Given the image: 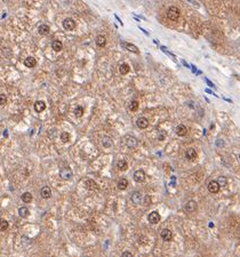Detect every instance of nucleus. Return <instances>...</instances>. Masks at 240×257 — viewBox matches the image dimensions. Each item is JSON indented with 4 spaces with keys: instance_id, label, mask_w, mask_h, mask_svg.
I'll use <instances>...</instances> for the list:
<instances>
[{
    "instance_id": "nucleus-28",
    "label": "nucleus",
    "mask_w": 240,
    "mask_h": 257,
    "mask_svg": "<svg viewBox=\"0 0 240 257\" xmlns=\"http://www.w3.org/2000/svg\"><path fill=\"white\" fill-rule=\"evenodd\" d=\"M217 183H219L220 187H225V186L228 185V179H227V177H224V176H221V177H219V179H217Z\"/></svg>"
},
{
    "instance_id": "nucleus-19",
    "label": "nucleus",
    "mask_w": 240,
    "mask_h": 257,
    "mask_svg": "<svg viewBox=\"0 0 240 257\" xmlns=\"http://www.w3.org/2000/svg\"><path fill=\"white\" fill-rule=\"evenodd\" d=\"M137 140L135 138V137H133V136H128L127 137V141H126V144H127V146L128 148H135L136 145H137Z\"/></svg>"
},
{
    "instance_id": "nucleus-12",
    "label": "nucleus",
    "mask_w": 240,
    "mask_h": 257,
    "mask_svg": "<svg viewBox=\"0 0 240 257\" xmlns=\"http://www.w3.org/2000/svg\"><path fill=\"white\" fill-rule=\"evenodd\" d=\"M24 65L27 66V68H34V66L37 65V61H36L34 57L29 56V57H26V58L24 60Z\"/></svg>"
},
{
    "instance_id": "nucleus-3",
    "label": "nucleus",
    "mask_w": 240,
    "mask_h": 257,
    "mask_svg": "<svg viewBox=\"0 0 240 257\" xmlns=\"http://www.w3.org/2000/svg\"><path fill=\"white\" fill-rule=\"evenodd\" d=\"M196 209H197V202H196L194 200H189V201L185 203V206H184V210H185L186 213H189V214L194 213Z\"/></svg>"
},
{
    "instance_id": "nucleus-20",
    "label": "nucleus",
    "mask_w": 240,
    "mask_h": 257,
    "mask_svg": "<svg viewBox=\"0 0 240 257\" xmlns=\"http://www.w3.org/2000/svg\"><path fill=\"white\" fill-rule=\"evenodd\" d=\"M96 44L99 47H104L107 45V38L104 36H97L96 38Z\"/></svg>"
},
{
    "instance_id": "nucleus-27",
    "label": "nucleus",
    "mask_w": 240,
    "mask_h": 257,
    "mask_svg": "<svg viewBox=\"0 0 240 257\" xmlns=\"http://www.w3.org/2000/svg\"><path fill=\"white\" fill-rule=\"evenodd\" d=\"M38 31H39L40 34H47V33L49 32V26L46 25V24H41V25L39 26Z\"/></svg>"
},
{
    "instance_id": "nucleus-7",
    "label": "nucleus",
    "mask_w": 240,
    "mask_h": 257,
    "mask_svg": "<svg viewBox=\"0 0 240 257\" xmlns=\"http://www.w3.org/2000/svg\"><path fill=\"white\" fill-rule=\"evenodd\" d=\"M160 236H161V239L164 241H170L173 239V233H172V231L169 229H164L161 231Z\"/></svg>"
},
{
    "instance_id": "nucleus-37",
    "label": "nucleus",
    "mask_w": 240,
    "mask_h": 257,
    "mask_svg": "<svg viewBox=\"0 0 240 257\" xmlns=\"http://www.w3.org/2000/svg\"><path fill=\"white\" fill-rule=\"evenodd\" d=\"M206 83H207V85H208V86H211V87H214V84H213L212 81H209L208 79H206Z\"/></svg>"
},
{
    "instance_id": "nucleus-1",
    "label": "nucleus",
    "mask_w": 240,
    "mask_h": 257,
    "mask_svg": "<svg viewBox=\"0 0 240 257\" xmlns=\"http://www.w3.org/2000/svg\"><path fill=\"white\" fill-rule=\"evenodd\" d=\"M180 15H181V11H180V9H178L177 7L172 6V7H169L168 10H167V16H168V18L172 19V21H177L178 17H180Z\"/></svg>"
},
{
    "instance_id": "nucleus-22",
    "label": "nucleus",
    "mask_w": 240,
    "mask_h": 257,
    "mask_svg": "<svg viewBox=\"0 0 240 257\" xmlns=\"http://www.w3.org/2000/svg\"><path fill=\"white\" fill-rule=\"evenodd\" d=\"M117 186H118L119 190H125V189L128 186V181H127L126 178H120L119 181H118Z\"/></svg>"
},
{
    "instance_id": "nucleus-13",
    "label": "nucleus",
    "mask_w": 240,
    "mask_h": 257,
    "mask_svg": "<svg viewBox=\"0 0 240 257\" xmlns=\"http://www.w3.org/2000/svg\"><path fill=\"white\" fill-rule=\"evenodd\" d=\"M40 194H41V197H42L44 199H48V198H50V195H52V190H50V187H49V186H44V187L41 189V191H40Z\"/></svg>"
},
{
    "instance_id": "nucleus-6",
    "label": "nucleus",
    "mask_w": 240,
    "mask_h": 257,
    "mask_svg": "<svg viewBox=\"0 0 240 257\" xmlns=\"http://www.w3.org/2000/svg\"><path fill=\"white\" fill-rule=\"evenodd\" d=\"M60 176H61V178L68 181V179H70L72 177V170L70 168H68V167H64V168H62L60 170Z\"/></svg>"
},
{
    "instance_id": "nucleus-36",
    "label": "nucleus",
    "mask_w": 240,
    "mask_h": 257,
    "mask_svg": "<svg viewBox=\"0 0 240 257\" xmlns=\"http://www.w3.org/2000/svg\"><path fill=\"white\" fill-rule=\"evenodd\" d=\"M216 144H217V146H220V148H222V146H224V142L222 141V140H217V142H216Z\"/></svg>"
},
{
    "instance_id": "nucleus-25",
    "label": "nucleus",
    "mask_w": 240,
    "mask_h": 257,
    "mask_svg": "<svg viewBox=\"0 0 240 257\" xmlns=\"http://www.w3.org/2000/svg\"><path fill=\"white\" fill-rule=\"evenodd\" d=\"M119 71L121 74H127L129 71H130V68H129V65L128 64H126V63H123V64H121L119 68Z\"/></svg>"
},
{
    "instance_id": "nucleus-31",
    "label": "nucleus",
    "mask_w": 240,
    "mask_h": 257,
    "mask_svg": "<svg viewBox=\"0 0 240 257\" xmlns=\"http://www.w3.org/2000/svg\"><path fill=\"white\" fill-rule=\"evenodd\" d=\"M138 106H139V104H138L137 101H131L130 104H129V110L130 111H137Z\"/></svg>"
},
{
    "instance_id": "nucleus-10",
    "label": "nucleus",
    "mask_w": 240,
    "mask_h": 257,
    "mask_svg": "<svg viewBox=\"0 0 240 257\" xmlns=\"http://www.w3.org/2000/svg\"><path fill=\"white\" fill-rule=\"evenodd\" d=\"M136 126L138 128H141V129H145L149 126V120L146 118H144V117H141V118H138L136 120Z\"/></svg>"
},
{
    "instance_id": "nucleus-2",
    "label": "nucleus",
    "mask_w": 240,
    "mask_h": 257,
    "mask_svg": "<svg viewBox=\"0 0 240 257\" xmlns=\"http://www.w3.org/2000/svg\"><path fill=\"white\" fill-rule=\"evenodd\" d=\"M62 25H63L64 30H66V31H72V30H74L76 26H77L76 22H74L72 18H65V19L63 21Z\"/></svg>"
},
{
    "instance_id": "nucleus-11",
    "label": "nucleus",
    "mask_w": 240,
    "mask_h": 257,
    "mask_svg": "<svg viewBox=\"0 0 240 257\" xmlns=\"http://www.w3.org/2000/svg\"><path fill=\"white\" fill-rule=\"evenodd\" d=\"M185 157H186V159L190 160V161L194 160V159L197 158V152H196V150L192 149V148L186 149V151H185Z\"/></svg>"
},
{
    "instance_id": "nucleus-35",
    "label": "nucleus",
    "mask_w": 240,
    "mask_h": 257,
    "mask_svg": "<svg viewBox=\"0 0 240 257\" xmlns=\"http://www.w3.org/2000/svg\"><path fill=\"white\" fill-rule=\"evenodd\" d=\"M121 257H133V255H131V253H129V252H125V253H122Z\"/></svg>"
},
{
    "instance_id": "nucleus-8",
    "label": "nucleus",
    "mask_w": 240,
    "mask_h": 257,
    "mask_svg": "<svg viewBox=\"0 0 240 257\" xmlns=\"http://www.w3.org/2000/svg\"><path fill=\"white\" fill-rule=\"evenodd\" d=\"M220 185L217 183V181H211L209 184H208V191L211 193H217L220 191Z\"/></svg>"
},
{
    "instance_id": "nucleus-15",
    "label": "nucleus",
    "mask_w": 240,
    "mask_h": 257,
    "mask_svg": "<svg viewBox=\"0 0 240 257\" xmlns=\"http://www.w3.org/2000/svg\"><path fill=\"white\" fill-rule=\"evenodd\" d=\"M46 109V103L44 101H37L34 103V110L37 112H42Z\"/></svg>"
},
{
    "instance_id": "nucleus-38",
    "label": "nucleus",
    "mask_w": 240,
    "mask_h": 257,
    "mask_svg": "<svg viewBox=\"0 0 240 257\" xmlns=\"http://www.w3.org/2000/svg\"><path fill=\"white\" fill-rule=\"evenodd\" d=\"M206 91H207V93H209V94H214V93H213L212 90H209V89H206Z\"/></svg>"
},
{
    "instance_id": "nucleus-18",
    "label": "nucleus",
    "mask_w": 240,
    "mask_h": 257,
    "mask_svg": "<svg viewBox=\"0 0 240 257\" xmlns=\"http://www.w3.org/2000/svg\"><path fill=\"white\" fill-rule=\"evenodd\" d=\"M186 133H188V129H186V127H185L184 125H178V126H177V128H176V134H177L178 136H185Z\"/></svg>"
},
{
    "instance_id": "nucleus-30",
    "label": "nucleus",
    "mask_w": 240,
    "mask_h": 257,
    "mask_svg": "<svg viewBox=\"0 0 240 257\" xmlns=\"http://www.w3.org/2000/svg\"><path fill=\"white\" fill-rule=\"evenodd\" d=\"M8 229V222L3 218H0V231H6Z\"/></svg>"
},
{
    "instance_id": "nucleus-5",
    "label": "nucleus",
    "mask_w": 240,
    "mask_h": 257,
    "mask_svg": "<svg viewBox=\"0 0 240 257\" xmlns=\"http://www.w3.org/2000/svg\"><path fill=\"white\" fill-rule=\"evenodd\" d=\"M147 221H149L151 224H157V223H159V221H160V215H159V213H158V211H151V213L149 214V216H147Z\"/></svg>"
},
{
    "instance_id": "nucleus-29",
    "label": "nucleus",
    "mask_w": 240,
    "mask_h": 257,
    "mask_svg": "<svg viewBox=\"0 0 240 257\" xmlns=\"http://www.w3.org/2000/svg\"><path fill=\"white\" fill-rule=\"evenodd\" d=\"M61 141H62L63 143H68V142L70 141V134L66 133V132H63V133L61 134Z\"/></svg>"
},
{
    "instance_id": "nucleus-34",
    "label": "nucleus",
    "mask_w": 240,
    "mask_h": 257,
    "mask_svg": "<svg viewBox=\"0 0 240 257\" xmlns=\"http://www.w3.org/2000/svg\"><path fill=\"white\" fill-rule=\"evenodd\" d=\"M144 206H150L151 205V198H150V195H145L144 197Z\"/></svg>"
},
{
    "instance_id": "nucleus-4",
    "label": "nucleus",
    "mask_w": 240,
    "mask_h": 257,
    "mask_svg": "<svg viewBox=\"0 0 240 257\" xmlns=\"http://www.w3.org/2000/svg\"><path fill=\"white\" fill-rule=\"evenodd\" d=\"M85 186H86V189L89 190V191H99V190H100L97 183H96L95 181H93V179H87V181L85 182Z\"/></svg>"
},
{
    "instance_id": "nucleus-21",
    "label": "nucleus",
    "mask_w": 240,
    "mask_h": 257,
    "mask_svg": "<svg viewBox=\"0 0 240 257\" xmlns=\"http://www.w3.org/2000/svg\"><path fill=\"white\" fill-rule=\"evenodd\" d=\"M117 168L119 170H127L128 169V164L126 160H119L117 162Z\"/></svg>"
},
{
    "instance_id": "nucleus-16",
    "label": "nucleus",
    "mask_w": 240,
    "mask_h": 257,
    "mask_svg": "<svg viewBox=\"0 0 240 257\" xmlns=\"http://www.w3.org/2000/svg\"><path fill=\"white\" fill-rule=\"evenodd\" d=\"M131 201H133L135 205L141 203V201H142V194H141V192H138V191L134 192V193L131 194Z\"/></svg>"
},
{
    "instance_id": "nucleus-33",
    "label": "nucleus",
    "mask_w": 240,
    "mask_h": 257,
    "mask_svg": "<svg viewBox=\"0 0 240 257\" xmlns=\"http://www.w3.org/2000/svg\"><path fill=\"white\" fill-rule=\"evenodd\" d=\"M6 103H7V96L1 94L0 95V105H5Z\"/></svg>"
},
{
    "instance_id": "nucleus-32",
    "label": "nucleus",
    "mask_w": 240,
    "mask_h": 257,
    "mask_svg": "<svg viewBox=\"0 0 240 257\" xmlns=\"http://www.w3.org/2000/svg\"><path fill=\"white\" fill-rule=\"evenodd\" d=\"M74 114L76 117H81L84 114V107L82 106H77L74 110Z\"/></svg>"
},
{
    "instance_id": "nucleus-39",
    "label": "nucleus",
    "mask_w": 240,
    "mask_h": 257,
    "mask_svg": "<svg viewBox=\"0 0 240 257\" xmlns=\"http://www.w3.org/2000/svg\"><path fill=\"white\" fill-rule=\"evenodd\" d=\"M239 159H240V156H239Z\"/></svg>"
},
{
    "instance_id": "nucleus-14",
    "label": "nucleus",
    "mask_w": 240,
    "mask_h": 257,
    "mask_svg": "<svg viewBox=\"0 0 240 257\" xmlns=\"http://www.w3.org/2000/svg\"><path fill=\"white\" fill-rule=\"evenodd\" d=\"M125 48L128 50V52H130V53H134V54H138L139 53V49L135 46V45H133V44H129V42H125Z\"/></svg>"
},
{
    "instance_id": "nucleus-24",
    "label": "nucleus",
    "mask_w": 240,
    "mask_h": 257,
    "mask_svg": "<svg viewBox=\"0 0 240 257\" xmlns=\"http://www.w3.org/2000/svg\"><path fill=\"white\" fill-rule=\"evenodd\" d=\"M22 200H23V202H25V203L31 202V200H32V194H31L30 192H24V193L22 194Z\"/></svg>"
},
{
    "instance_id": "nucleus-17",
    "label": "nucleus",
    "mask_w": 240,
    "mask_h": 257,
    "mask_svg": "<svg viewBox=\"0 0 240 257\" xmlns=\"http://www.w3.org/2000/svg\"><path fill=\"white\" fill-rule=\"evenodd\" d=\"M52 48H53V50L54 52H61L62 50V48H63V44L60 41V40H54L53 41V44H52Z\"/></svg>"
},
{
    "instance_id": "nucleus-26",
    "label": "nucleus",
    "mask_w": 240,
    "mask_h": 257,
    "mask_svg": "<svg viewBox=\"0 0 240 257\" xmlns=\"http://www.w3.org/2000/svg\"><path fill=\"white\" fill-rule=\"evenodd\" d=\"M29 214H30V211H29V209H27L26 207H21V208L18 209V215H19L21 217H27Z\"/></svg>"
},
{
    "instance_id": "nucleus-9",
    "label": "nucleus",
    "mask_w": 240,
    "mask_h": 257,
    "mask_svg": "<svg viewBox=\"0 0 240 257\" xmlns=\"http://www.w3.org/2000/svg\"><path fill=\"white\" fill-rule=\"evenodd\" d=\"M144 179H145V172L143 170H136L134 172V181L135 182H137V183H142V182H144Z\"/></svg>"
},
{
    "instance_id": "nucleus-23",
    "label": "nucleus",
    "mask_w": 240,
    "mask_h": 257,
    "mask_svg": "<svg viewBox=\"0 0 240 257\" xmlns=\"http://www.w3.org/2000/svg\"><path fill=\"white\" fill-rule=\"evenodd\" d=\"M102 145H103L104 148H110V146L112 145V141H111V138H110L109 136H104V137L102 138Z\"/></svg>"
}]
</instances>
